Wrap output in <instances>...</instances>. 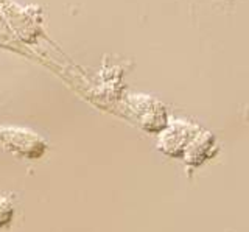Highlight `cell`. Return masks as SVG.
<instances>
[{"label": "cell", "mask_w": 249, "mask_h": 232, "mask_svg": "<svg viewBox=\"0 0 249 232\" xmlns=\"http://www.w3.org/2000/svg\"><path fill=\"white\" fill-rule=\"evenodd\" d=\"M198 128L190 123L176 122L173 126L163 131L159 141V150L173 158H182L185 148L192 142V139L198 134Z\"/></svg>", "instance_id": "cell-1"}, {"label": "cell", "mask_w": 249, "mask_h": 232, "mask_svg": "<svg viewBox=\"0 0 249 232\" xmlns=\"http://www.w3.org/2000/svg\"><path fill=\"white\" fill-rule=\"evenodd\" d=\"M216 153V145L213 137L209 133H199L192 139V142L184 151L185 162L190 167H198L202 162H206L207 159L213 158V154Z\"/></svg>", "instance_id": "cell-2"}, {"label": "cell", "mask_w": 249, "mask_h": 232, "mask_svg": "<svg viewBox=\"0 0 249 232\" xmlns=\"http://www.w3.org/2000/svg\"><path fill=\"white\" fill-rule=\"evenodd\" d=\"M14 215V207L10 198L0 196V226H5L11 220Z\"/></svg>", "instance_id": "cell-3"}]
</instances>
